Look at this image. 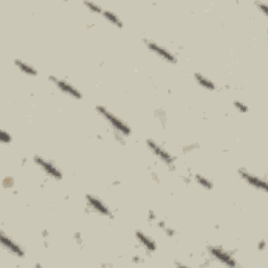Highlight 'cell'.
I'll return each instance as SVG.
<instances>
[{"label":"cell","mask_w":268,"mask_h":268,"mask_svg":"<svg viewBox=\"0 0 268 268\" xmlns=\"http://www.w3.org/2000/svg\"><path fill=\"white\" fill-rule=\"evenodd\" d=\"M15 66L19 69V71L25 75L31 76V77H36L38 76V71L35 68L33 65L29 64L28 62H24L20 59H15L14 60Z\"/></svg>","instance_id":"cell-12"},{"label":"cell","mask_w":268,"mask_h":268,"mask_svg":"<svg viewBox=\"0 0 268 268\" xmlns=\"http://www.w3.org/2000/svg\"><path fill=\"white\" fill-rule=\"evenodd\" d=\"M145 44H146L147 48L151 51V53L155 54L157 57L162 59L163 61H166L171 64L177 63V57L174 55V53H172V51L170 49H168L167 47H165L163 45H160L155 41H152L149 39L145 40Z\"/></svg>","instance_id":"cell-3"},{"label":"cell","mask_w":268,"mask_h":268,"mask_svg":"<svg viewBox=\"0 0 268 268\" xmlns=\"http://www.w3.org/2000/svg\"><path fill=\"white\" fill-rule=\"evenodd\" d=\"M194 177H195L196 183L199 185L200 187H202L203 189L207 190V191H211V190H213V188H214L213 181L210 180L207 177H205V176H203L201 174H196Z\"/></svg>","instance_id":"cell-14"},{"label":"cell","mask_w":268,"mask_h":268,"mask_svg":"<svg viewBox=\"0 0 268 268\" xmlns=\"http://www.w3.org/2000/svg\"><path fill=\"white\" fill-rule=\"evenodd\" d=\"M238 174L240 178L244 181L245 184H247L249 187L254 188L257 191H260L263 193H266L267 191V181L263 179L262 177L258 176L254 173L249 172L245 168H241L238 171Z\"/></svg>","instance_id":"cell-2"},{"label":"cell","mask_w":268,"mask_h":268,"mask_svg":"<svg viewBox=\"0 0 268 268\" xmlns=\"http://www.w3.org/2000/svg\"><path fill=\"white\" fill-rule=\"evenodd\" d=\"M48 80L54 83V85L56 86V87L63 92L64 94H66V96L71 97L75 100H81L83 98V94L82 92L77 89L75 85H73L72 83H69L68 81L66 80H63V79H60V77H57L55 76H49L48 77Z\"/></svg>","instance_id":"cell-4"},{"label":"cell","mask_w":268,"mask_h":268,"mask_svg":"<svg viewBox=\"0 0 268 268\" xmlns=\"http://www.w3.org/2000/svg\"><path fill=\"white\" fill-rule=\"evenodd\" d=\"M34 162L36 163V165L45 173V174L51 178H54L56 180H60L62 179L63 174L61 170H60L56 165H54L53 162L50 160L45 159L44 157L39 156V155H36V156H34Z\"/></svg>","instance_id":"cell-5"},{"label":"cell","mask_w":268,"mask_h":268,"mask_svg":"<svg viewBox=\"0 0 268 268\" xmlns=\"http://www.w3.org/2000/svg\"><path fill=\"white\" fill-rule=\"evenodd\" d=\"M257 6L259 7V10H260L262 12V14L264 16L267 15V12H268V6H267V3L266 2H263V1H260V2H256Z\"/></svg>","instance_id":"cell-18"},{"label":"cell","mask_w":268,"mask_h":268,"mask_svg":"<svg viewBox=\"0 0 268 268\" xmlns=\"http://www.w3.org/2000/svg\"><path fill=\"white\" fill-rule=\"evenodd\" d=\"M0 240H1L2 246L7 250L8 253L16 256V257H18V258L24 257L25 252L23 250V248L18 243H17L15 240H13L10 236L5 235L4 232H1Z\"/></svg>","instance_id":"cell-9"},{"label":"cell","mask_w":268,"mask_h":268,"mask_svg":"<svg viewBox=\"0 0 268 268\" xmlns=\"http://www.w3.org/2000/svg\"><path fill=\"white\" fill-rule=\"evenodd\" d=\"M194 80L198 85L200 86V87H202L205 90L215 91L216 89H217V86H216V84L210 79V77H207L206 76L200 73H196L194 75Z\"/></svg>","instance_id":"cell-11"},{"label":"cell","mask_w":268,"mask_h":268,"mask_svg":"<svg viewBox=\"0 0 268 268\" xmlns=\"http://www.w3.org/2000/svg\"><path fill=\"white\" fill-rule=\"evenodd\" d=\"M234 106L239 112H241V114H247L248 110H249L248 106L242 101H235L234 102Z\"/></svg>","instance_id":"cell-16"},{"label":"cell","mask_w":268,"mask_h":268,"mask_svg":"<svg viewBox=\"0 0 268 268\" xmlns=\"http://www.w3.org/2000/svg\"><path fill=\"white\" fill-rule=\"evenodd\" d=\"M146 144H147V146H148L149 150L163 163H166V165L170 166V165H172L173 162H174V160H175L174 156H173V155L169 151H167L165 148H163V147H161L155 141L149 138V140L146 141Z\"/></svg>","instance_id":"cell-6"},{"label":"cell","mask_w":268,"mask_h":268,"mask_svg":"<svg viewBox=\"0 0 268 268\" xmlns=\"http://www.w3.org/2000/svg\"><path fill=\"white\" fill-rule=\"evenodd\" d=\"M85 199L87 204L90 206V209H92L96 213L102 216H105V217H110L111 216V211L108 207V205L102 199H100L98 196L92 195V194H87L85 196Z\"/></svg>","instance_id":"cell-8"},{"label":"cell","mask_w":268,"mask_h":268,"mask_svg":"<svg viewBox=\"0 0 268 268\" xmlns=\"http://www.w3.org/2000/svg\"><path fill=\"white\" fill-rule=\"evenodd\" d=\"M209 254L222 265H226L228 267H234L237 265L235 258L220 246H210Z\"/></svg>","instance_id":"cell-7"},{"label":"cell","mask_w":268,"mask_h":268,"mask_svg":"<svg viewBox=\"0 0 268 268\" xmlns=\"http://www.w3.org/2000/svg\"><path fill=\"white\" fill-rule=\"evenodd\" d=\"M96 110L98 114L106 120V122L111 126V128L115 130L117 133L123 136H129L131 134L132 130L130 126H129L127 123H125L123 119H120L117 115H115L114 112H111L109 109L106 107H104L102 105H97Z\"/></svg>","instance_id":"cell-1"},{"label":"cell","mask_w":268,"mask_h":268,"mask_svg":"<svg viewBox=\"0 0 268 268\" xmlns=\"http://www.w3.org/2000/svg\"><path fill=\"white\" fill-rule=\"evenodd\" d=\"M102 17L105 20H107L110 24L115 25L117 29H123L124 28V22L119 18V16L116 15L115 12L110 10H104L102 13Z\"/></svg>","instance_id":"cell-13"},{"label":"cell","mask_w":268,"mask_h":268,"mask_svg":"<svg viewBox=\"0 0 268 268\" xmlns=\"http://www.w3.org/2000/svg\"><path fill=\"white\" fill-rule=\"evenodd\" d=\"M135 238L138 243H140L147 250V252L153 253L157 249L156 242H155L149 235H147L143 230H136Z\"/></svg>","instance_id":"cell-10"},{"label":"cell","mask_w":268,"mask_h":268,"mask_svg":"<svg viewBox=\"0 0 268 268\" xmlns=\"http://www.w3.org/2000/svg\"><path fill=\"white\" fill-rule=\"evenodd\" d=\"M0 141H1L2 144H10L12 142V136L7 131L2 129V130L0 131Z\"/></svg>","instance_id":"cell-17"},{"label":"cell","mask_w":268,"mask_h":268,"mask_svg":"<svg viewBox=\"0 0 268 268\" xmlns=\"http://www.w3.org/2000/svg\"><path fill=\"white\" fill-rule=\"evenodd\" d=\"M83 4H84L86 7H87V10H88V11H90V12L93 13V14L102 15V13H103V11H104V8H103L100 4H98V3H96V2H92V1H85V2H83Z\"/></svg>","instance_id":"cell-15"}]
</instances>
